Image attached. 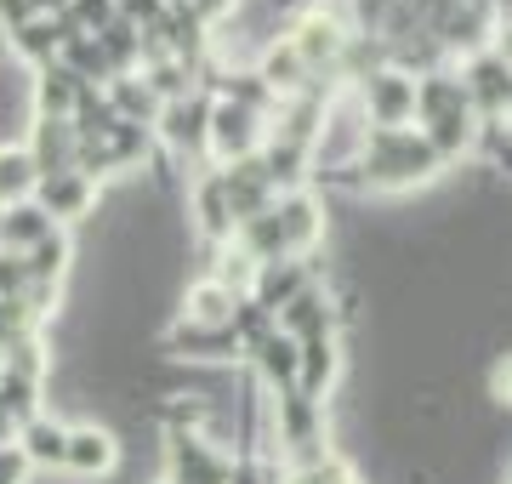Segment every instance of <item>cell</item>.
Here are the masks:
<instances>
[{"instance_id":"cell-1","label":"cell","mask_w":512,"mask_h":484,"mask_svg":"<svg viewBox=\"0 0 512 484\" xmlns=\"http://www.w3.org/2000/svg\"><path fill=\"white\" fill-rule=\"evenodd\" d=\"M359 171H365L370 188L399 194V188H427L444 171V160L433 154V143H427L421 131L399 126V131H365V143H359Z\"/></svg>"},{"instance_id":"cell-2","label":"cell","mask_w":512,"mask_h":484,"mask_svg":"<svg viewBox=\"0 0 512 484\" xmlns=\"http://www.w3.org/2000/svg\"><path fill=\"white\" fill-rule=\"evenodd\" d=\"M359 97H365V120L370 131H399L416 120V80L399 75V69H376V75L359 80Z\"/></svg>"},{"instance_id":"cell-3","label":"cell","mask_w":512,"mask_h":484,"mask_svg":"<svg viewBox=\"0 0 512 484\" xmlns=\"http://www.w3.org/2000/svg\"><path fill=\"white\" fill-rule=\"evenodd\" d=\"M165 456H171V479L165 484H234V462L211 439H200L194 428L171 433V450Z\"/></svg>"},{"instance_id":"cell-4","label":"cell","mask_w":512,"mask_h":484,"mask_svg":"<svg viewBox=\"0 0 512 484\" xmlns=\"http://www.w3.org/2000/svg\"><path fill=\"white\" fill-rule=\"evenodd\" d=\"M205 143L217 149L222 166H239V160H251L256 143H262V131H256V114L245 103H211L205 114Z\"/></svg>"},{"instance_id":"cell-5","label":"cell","mask_w":512,"mask_h":484,"mask_svg":"<svg viewBox=\"0 0 512 484\" xmlns=\"http://www.w3.org/2000/svg\"><path fill=\"white\" fill-rule=\"evenodd\" d=\"M35 205L57 223H86L97 211V183L86 177V171H57V177H40L35 188Z\"/></svg>"},{"instance_id":"cell-6","label":"cell","mask_w":512,"mask_h":484,"mask_svg":"<svg viewBox=\"0 0 512 484\" xmlns=\"http://www.w3.org/2000/svg\"><path fill=\"white\" fill-rule=\"evenodd\" d=\"M63 467L80 473V479H109L114 467H120V439L103 422H74L69 445H63Z\"/></svg>"},{"instance_id":"cell-7","label":"cell","mask_w":512,"mask_h":484,"mask_svg":"<svg viewBox=\"0 0 512 484\" xmlns=\"http://www.w3.org/2000/svg\"><path fill=\"white\" fill-rule=\"evenodd\" d=\"M342 371V348H336V331L330 336H308V342H296V393L302 399H325V388L336 382Z\"/></svg>"},{"instance_id":"cell-8","label":"cell","mask_w":512,"mask_h":484,"mask_svg":"<svg viewBox=\"0 0 512 484\" xmlns=\"http://www.w3.org/2000/svg\"><path fill=\"white\" fill-rule=\"evenodd\" d=\"M348 23L336 18V12H308L302 18V29L291 35V46H296V57L308 63V75L319 69V63H336V57L348 52Z\"/></svg>"},{"instance_id":"cell-9","label":"cell","mask_w":512,"mask_h":484,"mask_svg":"<svg viewBox=\"0 0 512 484\" xmlns=\"http://www.w3.org/2000/svg\"><path fill=\"white\" fill-rule=\"evenodd\" d=\"M23 149H29V160H35L40 177H57V171H74V160H80V137H74L69 120H57V114H40L35 137H29Z\"/></svg>"},{"instance_id":"cell-10","label":"cell","mask_w":512,"mask_h":484,"mask_svg":"<svg viewBox=\"0 0 512 484\" xmlns=\"http://www.w3.org/2000/svg\"><path fill=\"white\" fill-rule=\"evenodd\" d=\"M245 297H234L222 280H194L183 291V325H205V331H228L234 325V308Z\"/></svg>"},{"instance_id":"cell-11","label":"cell","mask_w":512,"mask_h":484,"mask_svg":"<svg viewBox=\"0 0 512 484\" xmlns=\"http://www.w3.org/2000/svg\"><path fill=\"white\" fill-rule=\"evenodd\" d=\"M63 445H69V428L52 422V416H29V422H18V456L29 467H63Z\"/></svg>"},{"instance_id":"cell-12","label":"cell","mask_w":512,"mask_h":484,"mask_svg":"<svg viewBox=\"0 0 512 484\" xmlns=\"http://www.w3.org/2000/svg\"><path fill=\"white\" fill-rule=\"evenodd\" d=\"M46 234H52V217H46L35 200L6 205V211H0V251H18L23 257V251H35Z\"/></svg>"},{"instance_id":"cell-13","label":"cell","mask_w":512,"mask_h":484,"mask_svg":"<svg viewBox=\"0 0 512 484\" xmlns=\"http://www.w3.org/2000/svg\"><path fill=\"white\" fill-rule=\"evenodd\" d=\"M256 80H262L268 92H279V97H296L302 86H308V63L296 57L291 40H279V46L262 52V75H256Z\"/></svg>"},{"instance_id":"cell-14","label":"cell","mask_w":512,"mask_h":484,"mask_svg":"<svg viewBox=\"0 0 512 484\" xmlns=\"http://www.w3.org/2000/svg\"><path fill=\"white\" fill-rule=\"evenodd\" d=\"M35 188H40V171H35V160H29V149H23V143H6V149H0V205L35 200Z\"/></svg>"},{"instance_id":"cell-15","label":"cell","mask_w":512,"mask_h":484,"mask_svg":"<svg viewBox=\"0 0 512 484\" xmlns=\"http://www.w3.org/2000/svg\"><path fill=\"white\" fill-rule=\"evenodd\" d=\"M245 354L262 365V376H268V388H279V382H296V342L285 331H268L256 348H245Z\"/></svg>"},{"instance_id":"cell-16","label":"cell","mask_w":512,"mask_h":484,"mask_svg":"<svg viewBox=\"0 0 512 484\" xmlns=\"http://www.w3.org/2000/svg\"><path fill=\"white\" fill-rule=\"evenodd\" d=\"M86 80H74L63 63H46L40 69V114H57V120H69L74 114V97H80Z\"/></svg>"},{"instance_id":"cell-17","label":"cell","mask_w":512,"mask_h":484,"mask_svg":"<svg viewBox=\"0 0 512 484\" xmlns=\"http://www.w3.org/2000/svg\"><path fill=\"white\" fill-rule=\"evenodd\" d=\"M194 211H200V228L211 234V240H222V234H234V211H228L222 177H205V183L194 188Z\"/></svg>"},{"instance_id":"cell-18","label":"cell","mask_w":512,"mask_h":484,"mask_svg":"<svg viewBox=\"0 0 512 484\" xmlns=\"http://www.w3.org/2000/svg\"><path fill=\"white\" fill-rule=\"evenodd\" d=\"M29 291V268H23L18 251H0V302H23Z\"/></svg>"},{"instance_id":"cell-19","label":"cell","mask_w":512,"mask_h":484,"mask_svg":"<svg viewBox=\"0 0 512 484\" xmlns=\"http://www.w3.org/2000/svg\"><path fill=\"white\" fill-rule=\"evenodd\" d=\"M490 399L495 405H512V354H501L490 365Z\"/></svg>"},{"instance_id":"cell-20","label":"cell","mask_w":512,"mask_h":484,"mask_svg":"<svg viewBox=\"0 0 512 484\" xmlns=\"http://www.w3.org/2000/svg\"><path fill=\"white\" fill-rule=\"evenodd\" d=\"M228 6H234V0H188V12H194V18H205V23H217Z\"/></svg>"},{"instance_id":"cell-21","label":"cell","mask_w":512,"mask_h":484,"mask_svg":"<svg viewBox=\"0 0 512 484\" xmlns=\"http://www.w3.org/2000/svg\"><path fill=\"white\" fill-rule=\"evenodd\" d=\"M495 35H501V40H495V57L512 69V23H507V29H495Z\"/></svg>"},{"instance_id":"cell-22","label":"cell","mask_w":512,"mask_h":484,"mask_svg":"<svg viewBox=\"0 0 512 484\" xmlns=\"http://www.w3.org/2000/svg\"><path fill=\"white\" fill-rule=\"evenodd\" d=\"M0 211H6V205H0Z\"/></svg>"}]
</instances>
